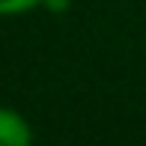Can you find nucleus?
Listing matches in <instances>:
<instances>
[{"instance_id": "nucleus-1", "label": "nucleus", "mask_w": 146, "mask_h": 146, "mask_svg": "<svg viewBox=\"0 0 146 146\" xmlns=\"http://www.w3.org/2000/svg\"><path fill=\"white\" fill-rule=\"evenodd\" d=\"M0 146H33L30 122L12 108H0Z\"/></svg>"}, {"instance_id": "nucleus-2", "label": "nucleus", "mask_w": 146, "mask_h": 146, "mask_svg": "<svg viewBox=\"0 0 146 146\" xmlns=\"http://www.w3.org/2000/svg\"><path fill=\"white\" fill-rule=\"evenodd\" d=\"M45 0H0V15H24V12H33L36 6H42Z\"/></svg>"}, {"instance_id": "nucleus-3", "label": "nucleus", "mask_w": 146, "mask_h": 146, "mask_svg": "<svg viewBox=\"0 0 146 146\" xmlns=\"http://www.w3.org/2000/svg\"><path fill=\"white\" fill-rule=\"evenodd\" d=\"M69 3H72V0H45L42 6H48L51 12H66V9H69Z\"/></svg>"}]
</instances>
